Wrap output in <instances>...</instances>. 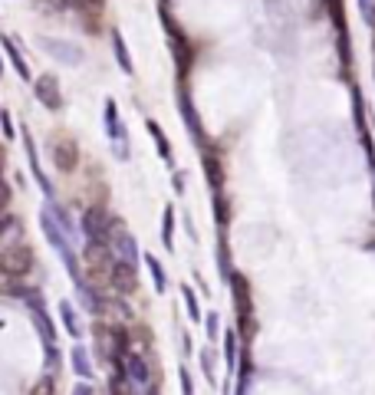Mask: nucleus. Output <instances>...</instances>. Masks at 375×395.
<instances>
[{
  "label": "nucleus",
  "mask_w": 375,
  "mask_h": 395,
  "mask_svg": "<svg viewBox=\"0 0 375 395\" xmlns=\"http://www.w3.org/2000/svg\"><path fill=\"white\" fill-rule=\"evenodd\" d=\"M125 376H128V386L135 392L152 386V366H148V359L142 352H132V349L125 352Z\"/></svg>",
  "instance_id": "obj_7"
},
{
  "label": "nucleus",
  "mask_w": 375,
  "mask_h": 395,
  "mask_svg": "<svg viewBox=\"0 0 375 395\" xmlns=\"http://www.w3.org/2000/svg\"><path fill=\"white\" fill-rule=\"evenodd\" d=\"M63 4H66V7H76V10H86V14H89V10H103L106 0H63Z\"/></svg>",
  "instance_id": "obj_30"
},
{
  "label": "nucleus",
  "mask_w": 375,
  "mask_h": 395,
  "mask_svg": "<svg viewBox=\"0 0 375 395\" xmlns=\"http://www.w3.org/2000/svg\"><path fill=\"white\" fill-rule=\"evenodd\" d=\"M0 132H4V138H14V135H17V129H14V119H10L7 109L0 112Z\"/></svg>",
  "instance_id": "obj_32"
},
{
  "label": "nucleus",
  "mask_w": 375,
  "mask_h": 395,
  "mask_svg": "<svg viewBox=\"0 0 375 395\" xmlns=\"http://www.w3.org/2000/svg\"><path fill=\"white\" fill-rule=\"evenodd\" d=\"M20 135H24V148H26V158H30V172H34L36 185H40V191L46 195V201H56V191H53L46 172L40 168V152H36V142H34V135H30V129L24 125V132H20Z\"/></svg>",
  "instance_id": "obj_8"
},
{
  "label": "nucleus",
  "mask_w": 375,
  "mask_h": 395,
  "mask_svg": "<svg viewBox=\"0 0 375 395\" xmlns=\"http://www.w3.org/2000/svg\"><path fill=\"white\" fill-rule=\"evenodd\" d=\"M201 165H205V175H207V181H211V191H221L224 188V168H221V162H217V155L205 152L201 155Z\"/></svg>",
  "instance_id": "obj_21"
},
{
  "label": "nucleus",
  "mask_w": 375,
  "mask_h": 395,
  "mask_svg": "<svg viewBox=\"0 0 375 395\" xmlns=\"http://www.w3.org/2000/svg\"><path fill=\"white\" fill-rule=\"evenodd\" d=\"M112 53H115V63H119L122 73H125V76H135V63H132V56H128L125 36H122L119 30H112Z\"/></svg>",
  "instance_id": "obj_18"
},
{
  "label": "nucleus",
  "mask_w": 375,
  "mask_h": 395,
  "mask_svg": "<svg viewBox=\"0 0 375 395\" xmlns=\"http://www.w3.org/2000/svg\"><path fill=\"white\" fill-rule=\"evenodd\" d=\"M7 205H10V188H7V181L0 178V215L7 211Z\"/></svg>",
  "instance_id": "obj_35"
},
{
  "label": "nucleus",
  "mask_w": 375,
  "mask_h": 395,
  "mask_svg": "<svg viewBox=\"0 0 375 395\" xmlns=\"http://www.w3.org/2000/svg\"><path fill=\"white\" fill-rule=\"evenodd\" d=\"M34 270V247L26 241H14L7 247H0V274L10 280H20Z\"/></svg>",
  "instance_id": "obj_1"
},
{
  "label": "nucleus",
  "mask_w": 375,
  "mask_h": 395,
  "mask_svg": "<svg viewBox=\"0 0 375 395\" xmlns=\"http://www.w3.org/2000/svg\"><path fill=\"white\" fill-rule=\"evenodd\" d=\"M145 132L152 135V142H155V145H158V155H162V162H165V165H171V162H175V158H171V142H168V135H165V129H162V125H158L155 119H148V122H145Z\"/></svg>",
  "instance_id": "obj_20"
},
{
  "label": "nucleus",
  "mask_w": 375,
  "mask_h": 395,
  "mask_svg": "<svg viewBox=\"0 0 375 395\" xmlns=\"http://www.w3.org/2000/svg\"><path fill=\"white\" fill-rule=\"evenodd\" d=\"M197 359H201V372H205V379L214 386V382H217V379H214V349H207V346H205V349L197 352Z\"/></svg>",
  "instance_id": "obj_26"
},
{
  "label": "nucleus",
  "mask_w": 375,
  "mask_h": 395,
  "mask_svg": "<svg viewBox=\"0 0 375 395\" xmlns=\"http://www.w3.org/2000/svg\"><path fill=\"white\" fill-rule=\"evenodd\" d=\"M53 165L60 168V172H76V165H79V148H76V142L73 138H60L56 145H53Z\"/></svg>",
  "instance_id": "obj_12"
},
{
  "label": "nucleus",
  "mask_w": 375,
  "mask_h": 395,
  "mask_svg": "<svg viewBox=\"0 0 375 395\" xmlns=\"http://www.w3.org/2000/svg\"><path fill=\"white\" fill-rule=\"evenodd\" d=\"M103 116H106V135H109L112 148H115V158H119V162H128V155H132V142H128V132H125V125H122V119H119V106H115V99H106Z\"/></svg>",
  "instance_id": "obj_4"
},
{
  "label": "nucleus",
  "mask_w": 375,
  "mask_h": 395,
  "mask_svg": "<svg viewBox=\"0 0 375 395\" xmlns=\"http://www.w3.org/2000/svg\"><path fill=\"white\" fill-rule=\"evenodd\" d=\"M359 10H362V17H366L369 24H375V10H372V0H359Z\"/></svg>",
  "instance_id": "obj_36"
},
{
  "label": "nucleus",
  "mask_w": 375,
  "mask_h": 395,
  "mask_svg": "<svg viewBox=\"0 0 375 395\" xmlns=\"http://www.w3.org/2000/svg\"><path fill=\"white\" fill-rule=\"evenodd\" d=\"M40 231H43V237L50 241V247L56 250V254H60V250H66V247H73V244H69V237L63 234V227H60V221H56V215L50 211V205L40 211Z\"/></svg>",
  "instance_id": "obj_10"
},
{
  "label": "nucleus",
  "mask_w": 375,
  "mask_h": 395,
  "mask_svg": "<svg viewBox=\"0 0 375 395\" xmlns=\"http://www.w3.org/2000/svg\"><path fill=\"white\" fill-rule=\"evenodd\" d=\"M221 339H224V369H227V379H234V372L240 366V339L234 329H227Z\"/></svg>",
  "instance_id": "obj_15"
},
{
  "label": "nucleus",
  "mask_w": 375,
  "mask_h": 395,
  "mask_svg": "<svg viewBox=\"0 0 375 395\" xmlns=\"http://www.w3.org/2000/svg\"><path fill=\"white\" fill-rule=\"evenodd\" d=\"M171 188L178 191V195H185V172H175V175H171Z\"/></svg>",
  "instance_id": "obj_37"
},
{
  "label": "nucleus",
  "mask_w": 375,
  "mask_h": 395,
  "mask_svg": "<svg viewBox=\"0 0 375 395\" xmlns=\"http://www.w3.org/2000/svg\"><path fill=\"white\" fill-rule=\"evenodd\" d=\"M20 231V221L14 215H0V241H7L10 234Z\"/></svg>",
  "instance_id": "obj_29"
},
{
  "label": "nucleus",
  "mask_w": 375,
  "mask_h": 395,
  "mask_svg": "<svg viewBox=\"0 0 375 395\" xmlns=\"http://www.w3.org/2000/svg\"><path fill=\"white\" fill-rule=\"evenodd\" d=\"M162 244L165 250H175V205H165L162 211Z\"/></svg>",
  "instance_id": "obj_22"
},
{
  "label": "nucleus",
  "mask_w": 375,
  "mask_h": 395,
  "mask_svg": "<svg viewBox=\"0 0 375 395\" xmlns=\"http://www.w3.org/2000/svg\"><path fill=\"white\" fill-rule=\"evenodd\" d=\"M185 234L191 237V241H197V231H195V221H191V215H185Z\"/></svg>",
  "instance_id": "obj_38"
},
{
  "label": "nucleus",
  "mask_w": 375,
  "mask_h": 395,
  "mask_svg": "<svg viewBox=\"0 0 375 395\" xmlns=\"http://www.w3.org/2000/svg\"><path fill=\"white\" fill-rule=\"evenodd\" d=\"M69 366H73L76 379H83V382L93 379V359H89V349H86L83 343H76L73 349H69Z\"/></svg>",
  "instance_id": "obj_16"
},
{
  "label": "nucleus",
  "mask_w": 375,
  "mask_h": 395,
  "mask_svg": "<svg viewBox=\"0 0 375 395\" xmlns=\"http://www.w3.org/2000/svg\"><path fill=\"white\" fill-rule=\"evenodd\" d=\"M34 93H36V99H40V106H46L50 112H60L63 106H66L63 89H60V79L53 76V73H43V76L34 79Z\"/></svg>",
  "instance_id": "obj_6"
},
{
  "label": "nucleus",
  "mask_w": 375,
  "mask_h": 395,
  "mask_svg": "<svg viewBox=\"0 0 375 395\" xmlns=\"http://www.w3.org/2000/svg\"><path fill=\"white\" fill-rule=\"evenodd\" d=\"M214 221H217L221 231L230 224V205H227V198H224V191H214Z\"/></svg>",
  "instance_id": "obj_25"
},
{
  "label": "nucleus",
  "mask_w": 375,
  "mask_h": 395,
  "mask_svg": "<svg viewBox=\"0 0 375 395\" xmlns=\"http://www.w3.org/2000/svg\"><path fill=\"white\" fill-rule=\"evenodd\" d=\"M178 379H181V395H195V382H191V372L185 366H178Z\"/></svg>",
  "instance_id": "obj_33"
},
{
  "label": "nucleus",
  "mask_w": 375,
  "mask_h": 395,
  "mask_svg": "<svg viewBox=\"0 0 375 395\" xmlns=\"http://www.w3.org/2000/svg\"><path fill=\"white\" fill-rule=\"evenodd\" d=\"M372 195H375V181H372Z\"/></svg>",
  "instance_id": "obj_40"
},
{
  "label": "nucleus",
  "mask_w": 375,
  "mask_h": 395,
  "mask_svg": "<svg viewBox=\"0 0 375 395\" xmlns=\"http://www.w3.org/2000/svg\"><path fill=\"white\" fill-rule=\"evenodd\" d=\"M181 297H185V309L191 323H205V313H201V303H197V293L191 287H181Z\"/></svg>",
  "instance_id": "obj_24"
},
{
  "label": "nucleus",
  "mask_w": 375,
  "mask_h": 395,
  "mask_svg": "<svg viewBox=\"0 0 375 395\" xmlns=\"http://www.w3.org/2000/svg\"><path fill=\"white\" fill-rule=\"evenodd\" d=\"M205 333H207V339H211V343H217V339H221V317H217L214 309L205 317Z\"/></svg>",
  "instance_id": "obj_28"
},
{
  "label": "nucleus",
  "mask_w": 375,
  "mask_h": 395,
  "mask_svg": "<svg viewBox=\"0 0 375 395\" xmlns=\"http://www.w3.org/2000/svg\"><path fill=\"white\" fill-rule=\"evenodd\" d=\"M230 297H234V307H237V317H240V333H244V339H250V333H254V300H250V284L244 280V274H230ZM237 333V336H240Z\"/></svg>",
  "instance_id": "obj_2"
},
{
  "label": "nucleus",
  "mask_w": 375,
  "mask_h": 395,
  "mask_svg": "<svg viewBox=\"0 0 375 395\" xmlns=\"http://www.w3.org/2000/svg\"><path fill=\"white\" fill-rule=\"evenodd\" d=\"M0 46H4V53H7V60H10V66L17 69V76L24 79V83H30L34 79V73H30V66H26V60H24V53H20V46L14 43V36H0Z\"/></svg>",
  "instance_id": "obj_14"
},
{
  "label": "nucleus",
  "mask_w": 375,
  "mask_h": 395,
  "mask_svg": "<svg viewBox=\"0 0 375 395\" xmlns=\"http://www.w3.org/2000/svg\"><path fill=\"white\" fill-rule=\"evenodd\" d=\"M142 260H145L148 267V277H152L155 284V293H168V274H165V264L155 254H142Z\"/></svg>",
  "instance_id": "obj_19"
},
{
  "label": "nucleus",
  "mask_w": 375,
  "mask_h": 395,
  "mask_svg": "<svg viewBox=\"0 0 375 395\" xmlns=\"http://www.w3.org/2000/svg\"><path fill=\"white\" fill-rule=\"evenodd\" d=\"M178 112H181V119H185V129H188V135L195 138L197 145H205V129H201V116H197V109H195V103H191V96L181 89L178 93Z\"/></svg>",
  "instance_id": "obj_11"
},
{
  "label": "nucleus",
  "mask_w": 375,
  "mask_h": 395,
  "mask_svg": "<svg viewBox=\"0 0 375 395\" xmlns=\"http://www.w3.org/2000/svg\"><path fill=\"white\" fill-rule=\"evenodd\" d=\"M145 395H158V386H155V389L148 386V389H145Z\"/></svg>",
  "instance_id": "obj_39"
},
{
  "label": "nucleus",
  "mask_w": 375,
  "mask_h": 395,
  "mask_svg": "<svg viewBox=\"0 0 375 395\" xmlns=\"http://www.w3.org/2000/svg\"><path fill=\"white\" fill-rule=\"evenodd\" d=\"M109 247H112V254H115V260H122V264H128V267H138V260H142L138 241L132 237V231H125V224L115 221V217L109 221Z\"/></svg>",
  "instance_id": "obj_3"
},
{
  "label": "nucleus",
  "mask_w": 375,
  "mask_h": 395,
  "mask_svg": "<svg viewBox=\"0 0 375 395\" xmlns=\"http://www.w3.org/2000/svg\"><path fill=\"white\" fill-rule=\"evenodd\" d=\"M69 395H96V389H93V382H83V379H79L76 386H73V392Z\"/></svg>",
  "instance_id": "obj_34"
},
{
  "label": "nucleus",
  "mask_w": 375,
  "mask_h": 395,
  "mask_svg": "<svg viewBox=\"0 0 375 395\" xmlns=\"http://www.w3.org/2000/svg\"><path fill=\"white\" fill-rule=\"evenodd\" d=\"M217 270H221L224 280H230V274H234V267H230V247H227V237H224V231L217 234Z\"/></svg>",
  "instance_id": "obj_23"
},
{
  "label": "nucleus",
  "mask_w": 375,
  "mask_h": 395,
  "mask_svg": "<svg viewBox=\"0 0 375 395\" xmlns=\"http://www.w3.org/2000/svg\"><path fill=\"white\" fill-rule=\"evenodd\" d=\"M79 234L86 244H109V217L103 207H89L79 221Z\"/></svg>",
  "instance_id": "obj_5"
},
{
  "label": "nucleus",
  "mask_w": 375,
  "mask_h": 395,
  "mask_svg": "<svg viewBox=\"0 0 375 395\" xmlns=\"http://www.w3.org/2000/svg\"><path fill=\"white\" fill-rule=\"evenodd\" d=\"M40 43H43V50L50 53L53 60L66 63V66H79V63L86 60V50H79V46L66 43V40H53V36H43Z\"/></svg>",
  "instance_id": "obj_9"
},
{
  "label": "nucleus",
  "mask_w": 375,
  "mask_h": 395,
  "mask_svg": "<svg viewBox=\"0 0 375 395\" xmlns=\"http://www.w3.org/2000/svg\"><path fill=\"white\" fill-rule=\"evenodd\" d=\"M109 284L115 293H132L138 287V274H135V267H128L122 264V260H115L109 270Z\"/></svg>",
  "instance_id": "obj_13"
},
{
  "label": "nucleus",
  "mask_w": 375,
  "mask_h": 395,
  "mask_svg": "<svg viewBox=\"0 0 375 395\" xmlns=\"http://www.w3.org/2000/svg\"><path fill=\"white\" fill-rule=\"evenodd\" d=\"M43 352H46V369H56V366H60V359H63V356H60V346H43Z\"/></svg>",
  "instance_id": "obj_31"
},
{
  "label": "nucleus",
  "mask_w": 375,
  "mask_h": 395,
  "mask_svg": "<svg viewBox=\"0 0 375 395\" xmlns=\"http://www.w3.org/2000/svg\"><path fill=\"white\" fill-rule=\"evenodd\" d=\"M30 395H56V379H53V372H46L43 379H36V386L30 389Z\"/></svg>",
  "instance_id": "obj_27"
},
{
  "label": "nucleus",
  "mask_w": 375,
  "mask_h": 395,
  "mask_svg": "<svg viewBox=\"0 0 375 395\" xmlns=\"http://www.w3.org/2000/svg\"><path fill=\"white\" fill-rule=\"evenodd\" d=\"M56 309H60L63 329H66V333H69V336H73V339H76V343H79V339H83V333H86V329H83V319H79L76 307H73V303H69V300H60V307H56Z\"/></svg>",
  "instance_id": "obj_17"
},
{
  "label": "nucleus",
  "mask_w": 375,
  "mask_h": 395,
  "mask_svg": "<svg viewBox=\"0 0 375 395\" xmlns=\"http://www.w3.org/2000/svg\"><path fill=\"white\" fill-rule=\"evenodd\" d=\"M0 69H4V60H0Z\"/></svg>",
  "instance_id": "obj_41"
}]
</instances>
